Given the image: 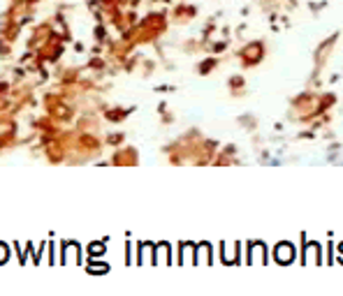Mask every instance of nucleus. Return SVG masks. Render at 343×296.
I'll use <instances>...</instances> for the list:
<instances>
[{
    "label": "nucleus",
    "mask_w": 343,
    "mask_h": 296,
    "mask_svg": "<svg viewBox=\"0 0 343 296\" xmlns=\"http://www.w3.org/2000/svg\"><path fill=\"white\" fill-rule=\"evenodd\" d=\"M5 259H7V248H5V245H0V264H2Z\"/></svg>",
    "instance_id": "obj_1"
}]
</instances>
